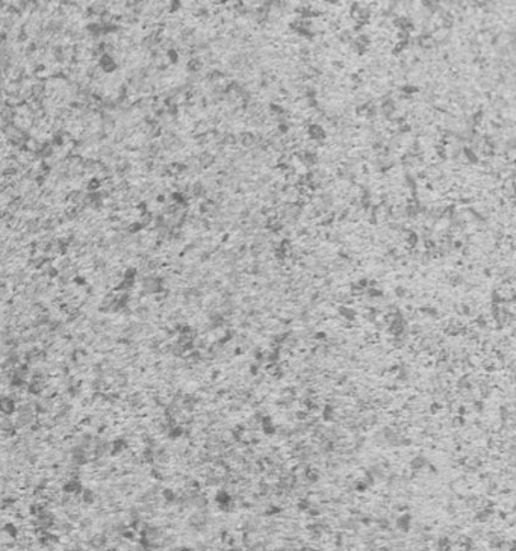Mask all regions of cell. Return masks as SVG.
Segmentation results:
<instances>
[{"label": "cell", "mask_w": 516, "mask_h": 551, "mask_svg": "<svg viewBox=\"0 0 516 551\" xmlns=\"http://www.w3.org/2000/svg\"><path fill=\"white\" fill-rule=\"evenodd\" d=\"M38 419L39 418H38V415H36V412L34 409L31 400L23 401L21 404L17 406L16 419H14V424H16L17 431L18 430H28V429L34 427L38 423Z\"/></svg>", "instance_id": "6da1fadb"}, {"label": "cell", "mask_w": 516, "mask_h": 551, "mask_svg": "<svg viewBox=\"0 0 516 551\" xmlns=\"http://www.w3.org/2000/svg\"><path fill=\"white\" fill-rule=\"evenodd\" d=\"M92 461L91 450H85L79 445H70L69 447V462L82 468L84 465H88Z\"/></svg>", "instance_id": "7a4b0ae2"}, {"label": "cell", "mask_w": 516, "mask_h": 551, "mask_svg": "<svg viewBox=\"0 0 516 551\" xmlns=\"http://www.w3.org/2000/svg\"><path fill=\"white\" fill-rule=\"evenodd\" d=\"M91 453L92 459H108L111 456V441L103 436L96 438L92 442Z\"/></svg>", "instance_id": "3957f363"}, {"label": "cell", "mask_w": 516, "mask_h": 551, "mask_svg": "<svg viewBox=\"0 0 516 551\" xmlns=\"http://www.w3.org/2000/svg\"><path fill=\"white\" fill-rule=\"evenodd\" d=\"M130 448V441L124 436L120 435L111 441V456H121Z\"/></svg>", "instance_id": "277c9868"}, {"label": "cell", "mask_w": 516, "mask_h": 551, "mask_svg": "<svg viewBox=\"0 0 516 551\" xmlns=\"http://www.w3.org/2000/svg\"><path fill=\"white\" fill-rule=\"evenodd\" d=\"M0 435H3L6 439H14L17 436V429L14 424V419L11 416H2L0 418Z\"/></svg>", "instance_id": "5b68a950"}, {"label": "cell", "mask_w": 516, "mask_h": 551, "mask_svg": "<svg viewBox=\"0 0 516 551\" xmlns=\"http://www.w3.org/2000/svg\"><path fill=\"white\" fill-rule=\"evenodd\" d=\"M145 406V398L144 394L141 392H130L126 397V408L132 412H138Z\"/></svg>", "instance_id": "8992f818"}, {"label": "cell", "mask_w": 516, "mask_h": 551, "mask_svg": "<svg viewBox=\"0 0 516 551\" xmlns=\"http://www.w3.org/2000/svg\"><path fill=\"white\" fill-rule=\"evenodd\" d=\"M17 401L9 397V396H2L0 397V415L3 416H12L17 411Z\"/></svg>", "instance_id": "52a82bcc"}, {"label": "cell", "mask_w": 516, "mask_h": 551, "mask_svg": "<svg viewBox=\"0 0 516 551\" xmlns=\"http://www.w3.org/2000/svg\"><path fill=\"white\" fill-rule=\"evenodd\" d=\"M108 544H109V539H108V536L104 534L103 532L94 533V534H91L88 537V545L92 550H97V551L104 550V548H108Z\"/></svg>", "instance_id": "ba28073f"}, {"label": "cell", "mask_w": 516, "mask_h": 551, "mask_svg": "<svg viewBox=\"0 0 516 551\" xmlns=\"http://www.w3.org/2000/svg\"><path fill=\"white\" fill-rule=\"evenodd\" d=\"M82 489H84V484H82V482L79 480V479H69V480H65L64 484H62V488H61L62 494H67V495H81Z\"/></svg>", "instance_id": "9c48e42d"}, {"label": "cell", "mask_w": 516, "mask_h": 551, "mask_svg": "<svg viewBox=\"0 0 516 551\" xmlns=\"http://www.w3.org/2000/svg\"><path fill=\"white\" fill-rule=\"evenodd\" d=\"M171 461V454L170 451L165 448V447H159V448H155V461L153 464L157 466V468H164L170 464Z\"/></svg>", "instance_id": "30bf717a"}, {"label": "cell", "mask_w": 516, "mask_h": 551, "mask_svg": "<svg viewBox=\"0 0 516 551\" xmlns=\"http://www.w3.org/2000/svg\"><path fill=\"white\" fill-rule=\"evenodd\" d=\"M79 498H81V503L85 504V506H94L100 500L97 491L92 489V488H84L81 495H79Z\"/></svg>", "instance_id": "8fae6325"}, {"label": "cell", "mask_w": 516, "mask_h": 551, "mask_svg": "<svg viewBox=\"0 0 516 551\" xmlns=\"http://www.w3.org/2000/svg\"><path fill=\"white\" fill-rule=\"evenodd\" d=\"M2 533L5 534V536H8L9 539H17L18 537V533H20V530H18V527L16 526L14 522H3L2 524Z\"/></svg>", "instance_id": "7c38bea8"}, {"label": "cell", "mask_w": 516, "mask_h": 551, "mask_svg": "<svg viewBox=\"0 0 516 551\" xmlns=\"http://www.w3.org/2000/svg\"><path fill=\"white\" fill-rule=\"evenodd\" d=\"M139 457L142 464L145 465H153V461H155V448L152 447H144L142 451L139 453Z\"/></svg>", "instance_id": "4fadbf2b"}, {"label": "cell", "mask_w": 516, "mask_h": 551, "mask_svg": "<svg viewBox=\"0 0 516 551\" xmlns=\"http://www.w3.org/2000/svg\"><path fill=\"white\" fill-rule=\"evenodd\" d=\"M161 498L165 503H174L177 495L171 488H164V489H161Z\"/></svg>", "instance_id": "5bb4252c"}, {"label": "cell", "mask_w": 516, "mask_h": 551, "mask_svg": "<svg viewBox=\"0 0 516 551\" xmlns=\"http://www.w3.org/2000/svg\"><path fill=\"white\" fill-rule=\"evenodd\" d=\"M150 476L155 479V480H164V474H162V468H157V466H153L150 469Z\"/></svg>", "instance_id": "9a60e30c"}]
</instances>
